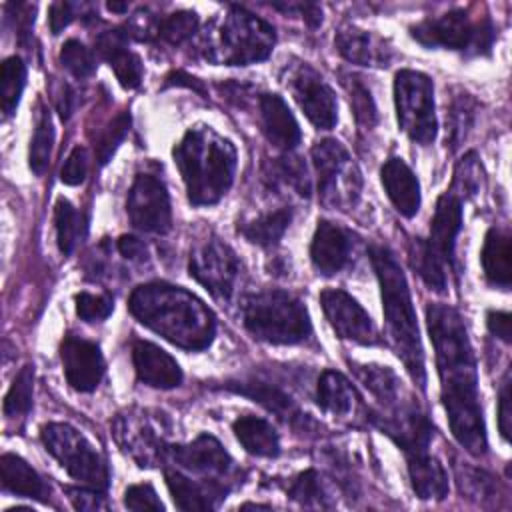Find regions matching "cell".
<instances>
[{"label":"cell","mask_w":512,"mask_h":512,"mask_svg":"<svg viewBox=\"0 0 512 512\" xmlns=\"http://www.w3.org/2000/svg\"><path fill=\"white\" fill-rule=\"evenodd\" d=\"M128 310L140 324L184 350H204L216 336L214 312L192 292L168 282L136 286Z\"/></svg>","instance_id":"obj_2"},{"label":"cell","mask_w":512,"mask_h":512,"mask_svg":"<svg viewBox=\"0 0 512 512\" xmlns=\"http://www.w3.org/2000/svg\"><path fill=\"white\" fill-rule=\"evenodd\" d=\"M106 6H108V10H112V12H126V10H128V6L122 4V2H108Z\"/></svg>","instance_id":"obj_57"},{"label":"cell","mask_w":512,"mask_h":512,"mask_svg":"<svg viewBox=\"0 0 512 512\" xmlns=\"http://www.w3.org/2000/svg\"><path fill=\"white\" fill-rule=\"evenodd\" d=\"M486 326L488 330L498 336L500 340H504L506 344L512 342V318L508 312L502 310H490L486 314Z\"/></svg>","instance_id":"obj_51"},{"label":"cell","mask_w":512,"mask_h":512,"mask_svg":"<svg viewBox=\"0 0 512 512\" xmlns=\"http://www.w3.org/2000/svg\"><path fill=\"white\" fill-rule=\"evenodd\" d=\"M288 496L302 506H318V508L328 506V496H326V490H324L316 470L300 472L294 478V482L290 484Z\"/></svg>","instance_id":"obj_42"},{"label":"cell","mask_w":512,"mask_h":512,"mask_svg":"<svg viewBox=\"0 0 512 512\" xmlns=\"http://www.w3.org/2000/svg\"><path fill=\"white\" fill-rule=\"evenodd\" d=\"M274 42V28L266 20L240 6H232L220 26L218 46L206 50V58L228 66H248L266 60Z\"/></svg>","instance_id":"obj_7"},{"label":"cell","mask_w":512,"mask_h":512,"mask_svg":"<svg viewBox=\"0 0 512 512\" xmlns=\"http://www.w3.org/2000/svg\"><path fill=\"white\" fill-rule=\"evenodd\" d=\"M356 378L364 384V388L380 402V412H392L408 402H412L410 396L404 394L400 378L394 374L392 368L380 366V364H356L350 362Z\"/></svg>","instance_id":"obj_23"},{"label":"cell","mask_w":512,"mask_h":512,"mask_svg":"<svg viewBox=\"0 0 512 512\" xmlns=\"http://www.w3.org/2000/svg\"><path fill=\"white\" fill-rule=\"evenodd\" d=\"M334 44H336L338 54L352 64L388 66L390 50L384 48V44L366 30H360L354 26H344L338 30Z\"/></svg>","instance_id":"obj_25"},{"label":"cell","mask_w":512,"mask_h":512,"mask_svg":"<svg viewBox=\"0 0 512 512\" xmlns=\"http://www.w3.org/2000/svg\"><path fill=\"white\" fill-rule=\"evenodd\" d=\"M198 14L196 12H190V10H178L166 18H162L156 26V34L172 44V46H178L182 42H186L188 38L194 36V32L198 30Z\"/></svg>","instance_id":"obj_41"},{"label":"cell","mask_w":512,"mask_h":512,"mask_svg":"<svg viewBox=\"0 0 512 512\" xmlns=\"http://www.w3.org/2000/svg\"><path fill=\"white\" fill-rule=\"evenodd\" d=\"M32 392H34V366L26 364L16 374L4 398V414L8 418L26 416L32 408Z\"/></svg>","instance_id":"obj_40"},{"label":"cell","mask_w":512,"mask_h":512,"mask_svg":"<svg viewBox=\"0 0 512 512\" xmlns=\"http://www.w3.org/2000/svg\"><path fill=\"white\" fill-rule=\"evenodd\" d=\"M292 222V210L290 208H278L274 212H266L250 222H244L238 226V232L252 244L270 248L278 244V240L284 236Z\"/></svg>","instance_id":"obj_32"},{"label":"cell","mask_w":512,"mask_h":512,"mask_svg":"<svg viewBox=\"0 0 512 512\" xmlns=\"http://www.w3.org/2000/svg\"><path fill=\"white\" fill-rule=\"evenodd\" d=\"M60 360L64 376L74 390L92 392L102 382L106 364L96 342L68 334L60 346Z\"/></svg>","instance_id":"obj_16"},{"label":"cell","mask_w":512,"mask_h":512,"mask_svg":"<svg viewBox=\"0 0 512 512\" xmlns=\"http://www.w3.org/2000/svg\"><path fill=\"white\" fill-rule=\"evenodd\" d=\"M226 388L236 392V394H242V396H248L250 400L258 402L260 406H264L266 410L274 412L278 418L286 420V422H308V416L302 414L294 400L284 392L280 390L278 386L274 384H268L264 380H256V378H248V380H232V382H226Z\"/></svg>","instance_id":"obj_24"},{"label":"cell","mask_w":512,"mask_h":512,"mask_svg":"<svg viewBox=\"0 0 512 512\" xmlns=\"http://www.w3.org/2000/svg\"><path fill=\"white\" fill-rule=\"evenodd\" d=\"M380 180L390 202L402 216L412 218L420 210V182L402 158H388L380 168Z\"/></svg>","instance_id":"obj_22"},{"label":"cell","mask_w":512,"mask_h":512,"mask_svg":"<svg viewBox=\"0 0 512 512\" xmlns=\"http://www.w3.org/2000/svg\"><path fill=\"white\" fill-rule=\"evenodd\" d=\"M170 86H186V88L196 90V92H198V94H202V96L206 94V90H204L202 82H200L198 78H194V76H190V74L182 72V70H176V72H172V74H168V76H166L164 88H170Z\"/></svg>","instance_id":"obj_54"},{"label":"cell","mask_w":512,"mask_h":512,"mask_svg":"<svg viewBox=\"0 0 512 512\" xmlns=\"http://www.w3.org/2000/svg\"><path fill=\"white\" fill-rule=\"evenodd\" d=\"M274 174L280 182L292 186L300 196H310V180H308V170L298 156L284 154L278 158L274 164Z\"/></svg>","instance_id":"obj_45"},{"label":"cell","mask_w":512,"mask_h":512,"mask_svg":"<svg viewBox=\"0 0 512 512\" xmlns=\"http://www.w3.org/2000/svg\"><path fill=\"white\" fill-rule=\"evenodd\" d=\"M370 262L374 266L376 278L380 282L384 318L388 328L390 344L396 356L404 362L412 380L424 388L426 370H424V350L420 342L416 312L410 298V288L402 272L400 262L394 252L382 244H372L368 248Z\"/></svg>","instance_id":"obj_4"},{"label":"cell","mask_w":512,"mask_h":512,"mask_svg":"<svg viewBox=\"0 0 512 512\" xmlns=\"http://www.w3.org/2000/svg\"><path fill=\"white\" fill-rule=\"evenodd\" d=\"M188 270L216 300H230L240 276V260L226 242L212 236L192 250Z\"/></svg>","instance_id":"obj_10"},{"label":"cell","mask_w":512,"mask_h":512,"mask_svg":"<svg viewBox=\"0 0 512 512\" xmlns=\"http://www.w3.org/2000/svg\"><path fill=\"white\" fill-rule=\"evenodd\" d=\"M342 84L348 92L350 106H352L358 126L372 128L378 122V110H376L374 98H372L370 90L366 88V84L362 82V78L356 74H342Z\"/></svg>","instance_id":"obj_38"},{"label":"cell","mask_w":512,"mask_h":512,"mask_svg":"<svg viewBox=\"0 0 512 512\" xmlns=\"http://www.w3.org/2000/svg\"><path fill=\"white\" fill-rule=\"evenodd\" d=\"M40 438L44 448L76 482L96 490L108 488V468L104 458L74 426L64 422L44 424Z\"/></svg>","instance_id":"obj_8"},{"label":"cell","mask_w":512,"mask_h":512,"mask_svg":"<svg viewBox=\"0 0 512 512\" xmlns=\"http://www.w3.org/2000/svg\"><path fill=\"white\" fill-rule=\"evenodd\" d=\"M86 170H88V162H86V152L82 146L72 148L70 156L66 158L62 170H60V180L68 186H78L84 182L86 178Z\"/></svg>","instance_id":"obj_48"},{"label":"cell","mask_w":512,"mask_h":512,"mask_svg":"<svg viewBox=\"0 0 512 512\" xmlns=\"http://www.w3.org/2000/svg\"><path fill=\"white\" fill-rule=\"evenodd\" d=\"M172 156L194 206L216 204L232 186L236 148L214 128L204 124L188 128Z\"/></svg>","instance_id":"obj_3"},{"label":"cell","mask_w":512,"mask_h":512,"mask_svg":"<svg viewBox=\"0 0 512 512\" xmlns=\"http://www.w3.org/2000/svg\"><path fill=\"white\" fill-rule=\"evenodd\" d=\"M408 254H410V264L412 268L420 274V278L424 280V284L442 294L446 292V286H448V278H446V262L440 260L426 244L424 238H414L410 242V248H408Z\"/></svg>","instance_id":"obj_33"},{"label":"cell","mask_w":512,"mask_h":512,"mask_svg":"<svg viewBox=\"0 0 512 512\" xmlns=\"http://www.w3.org/2000/svg\"><path fill=\"white\" fill-rule=\"evenodd\" d=\"M406 460L410 484L418 498L442 500L448 494V474L444 466L428 454V450L406 454Z\"/></svg>","instance_id":"obj_28"},{"label":"cell","mask_w":512,"mask_h":512,"mask_svg":"<svg viewBox=\"0 0 512 512\" xmlns=\"http://www.w3.org/2000/svg\"><path fill=\"white\" fill-rule=\"evenodd\" d=\"M512 382H510V372H506L500 388V400H498V426L500 432L506 440H510V430H512Z\"/></svg>","instance_id":"obj_50"},{"label":"cell","mask_w":512,"mask_h":512,"mask_svg":"<svg viewBox=\"0 0 512 512\" xmlns=\"http://www.w3.org/2000/svg\"><path fill=\"white\" fill-rule=\"evenodd\" d=\"M118 252L130 260V262H144L146 256H148V250H146V244L136 238V236H128V234H122L118 238Z\"/></svg>","instance_id":"obj_53"},{"label":"cell","mask_w":512,"mask_h":512,"mask_svg":"<svg viewBox=\"0 0 512 512\" xmlns=\"http://www.w3.org/2000/svg\"><path fill=\"white\" fill-rule=\"evenodd\" d=\"M52 144H54L52 118H50V112L40 104L34 134H32V140H30V152H28V164H30V170L36 176L44 174V170L48 168L50 154H52Z\"/></svg>","instance_id":"obj_36"},{"label":"cell","mask_w":512,"mask_h":512,"mask_svg":"<svg viewBox=\"0 0 512 512\" xmlns=\"http://www.w3.org/2000/svg\"><path fill=\"white\" fill-rule=\"evenodd\" d=\"M68 492V498L72 502V506L76 510H82V512H96V510H106V500L104 496L100 494L102 490H96V488H66Z\"/></svg>","instance_id":"obj_49"},{"label":"cell","mask_w":512,"mask_h":512,"mask_svg":"<svg viewBox=\"0 0 512 512\" xmlns=\"http://www.w3.org/2000/svg\"><path fill=\"white\" fill-rule=\"evenodd\" d=\"M130 122H132L130 112H128V110H122L120 114H116V116L104 126V130H102L98 142L94 144V148H96V158H98V162H100L102 166L112 158V154L116 152V148L120 146V142L124 140V136L128 134Z\"/></svg>","instance_id":"obj_43"},{"label":"cell","mask_w":512,"mask_h":512,"mask_svg":"<svg viewBox=\"0 0 512 512\" xmlns=\"http://www.w3.org/2000/svg\"><path fill=\"white\" fill-rule=\"evenodd\" d=\"M350 254H352L350 234L334 222L320 220L310 246V258L314 268L322 276H332L350 262Z\"/></svg>","instance_id":"obj_18"},{"label":"cell","mask_w":512,"mask_h":512,"mask_svg":"<svg viewBox=\"0 0 512 512\" xmlns=\"http://www.w3.org/2000/svg\"><path fill=\"white\" fill-rule=\"evenodd\" d=\"M260 122L262 132L272 146L290 152L300 144V126L288 104L278 94L260 96Z\"/></svg>","instance_id":"obj_20"},{"label":"cell","mask_w":512,"mask_h":512,"mask_svg":"<svg viewBox=\"0 0 512 512\" xmlns=\"http://www.w3.org/2000/svg\"><path fill=\"white\" fill-rule=\"evenodd\" d=\"M410 36L426 48H446L466 56H488L496 32L488 16L472 18L464 8H454L442 16L414 24Z\"/></svg>","instance_id":"obj_6"},{"label":"cell","mask_w":512,"mask_h":512,"mask_svg":"<svg viewBox=\"0 0 512 512\" xmlns=\"http://www.w3.org/2000/svg\"><path fill=\"white\" fill-rule=\"evenodd\" d=\"M474 110L476 102L468 92H458L450 98L446 108V146L450 150H456L466 138L474 122Z\"/></svg>","instance_id":"obj_34"},{"label":"cell","mask_w":512,"mask_h":512,"mask_svg":"<svg viewBox=\"0 0 512 512\" xmlns=\"http://www.w3.org/2000/svg\"><path fill=\"white\" fill-rule=\"evenodd\" d=\"M112 308H114V300L108 294H90V292L76 294V314L84 322H100L110 316Z\"/></svg>","instance_id":"obj_46"},{"label":"cell","mask_w":512,"mask_h":512,"mask_svg":"<svg viewBox=\"0 0 512 512\" xmlns=\"http://www.w3.org/2000/svg\"><path fill=\"white\" fill-rule=\"evenodd\" d=\"M74 18V4L70 2H54L50 6V12H48V22H50V30L52 34H60Z\"/></svg>","instance_id":"obj_52"},{"label":"cell","mask_w":512,"mask_h":512,"mask_svg":"<svg viewBox=\"0 0 512 512\" xmlns=\"http://www.w3.org/2000/svg\"><path fill=\"white\" fill-rule=\"evenodd\" d=\"M126 212L134 228L166 234L172 226V210L164 182L152 174H138L126 198Z\"/></svg>","instance_id":"obj_11"},{"label":"cell","mask_w":512,"mask_h":512,"mask_svg":"<svg viewBox=\"0 0 512 512\" xmlns=\"http://www.w3.org/2000/svg\"><path fill=\"white\" fill-rule=\"evenodd\" d=\"M290 90L306 118L320 130H330L338 120V104L332 88L308 64L290 74Z\"/></svg>","instance_id":"obj_14"},{"label":"cell","mask_w":512,"mask_h":512,"mask_svg":"<svg viewBox=\"0 0 512 512\" xmlns=\"http://www.w3.org/2000/svg\"><path fill=\"white\" fill-rule=\"evenodd\" d=\"M232 430L246 452L264 458H274L280 454V436L268 420L246 414L234 420Z\"/></svg>","instance_id":"obj_30"},{"label":"cell","mask_w":512,"mask_h":512,"mask_svg":"<svg viewBox=\"0 0 512 512\" xmlns=\"http://www.w3.org/2000/svg\"><path fill=\"white\" fill-rule=\"evenodd\" d=\"M512 250H510V232L492 226L486 232L482 246V268L486 280L502 290L510 288L512 282Z\"/></svg>","instance_id":"obj_26"},{"label":"cell","mask_w":512,"mask_h":512,"mask_svg":"<svg viewBox=\"0 0 512 512\" xmlns=\"http://www.w3.org/2000/svg\"><path fill=\"white\" fill-rule=\"evenodd\" d=\"M394 102L400 128L416 144H430L436 138L434 86L418 70H400L394 76Z\"/></svg>","instance_id":"obj_9"},{"label":"cell","mask_w":512,"mask_h":512,"mask_svg":"<svg viewBox=\"0 0 512 512\" xmlns=\"http://www.w3.org/2000/svg\"><path fill=\"white\" fill-rule=\"evenodd\" d=\"M312 162L318 174V190L322 194V200L326 204H340L342 192L340 184H346V188L352 194H358L354 180H358V174L352 176V160L348 150L334 138H324L312 146Z\"/></svg>","instance_id":"obj_15"},{"label":"cell","mask_w":512,"mask_h":512,"mask_svg":"<svg viewBox=\"0 0 512 512\" xmlns=\"http://www.w3.org/2000/svg\"><path fill=\"white\" fill-rule=\"evenodd\" d=\"M354 388L336 370H324L316 388V402L322 410L334 416H346L354 406Z\"/></svg>","instance_id":"obj_31"},{"label":"cell","mask_w":512,"mask_h":512,"mask_svg":"<svg viewBox=\"0 0 512 512\" xmlns=\"http://www.w3.org/2000/svg\"><path fill=\"white\" fill-rule=\"evenodd\" d=\"M294 8L300 12L302 20H304L310 28H316V26L322 24V8H320L318 4L304 2V4H296Z\"/></svg>","instance_id":"obj_56"},{"label":"cell","mask_w":512,"mask_h":512,"mask_svg":"<svg viewBox=\"0 0 512 512\" xmlns=\"http://www.w3.org/2000/svg\"><path fill=\"white\" fill-rule=\"evenodd\" d=\"M60 62L78 80L92 76L96 70V60H94L92 52L80 40H74V38H70L62 44Z\"/></svg>","instance_id":"obj_44"},{"label":"cell","mask_w":512,"mask_h":512,"mask_svg":"<svg viewBox=\"0 0 512 512\" xmlns=\"http://www.w3.org/2000/svg\"><path fill=\"white\" fill-rule=\"evenodd\" d=\"M96 52L110 64L118 82L124 88H136L142 82L144 66L138 54L128 48V34L122 30H108L96 38Z\"/></svg>","instance_id":"obj_21"},{"label":"cell","mask_w":512,"mask_h":512,"mask_svg":"<svg viewBox=\"0 0 512 512\" xmlns=\"http://www.w3.org/2000/svg\"><path fill=\"white\" fill-rule=\"evenodd\" d=\"M26 84V66L18 56H10L0 66V106L2 116L10 118L20 102Z\"/></svg>","instance_id":"obj_35"},{"label":"cell","mask_w":512,"mask_h":512,"mask_svg":"<svg viewBox=\"0 0 512 512\" xmlns=\"http://www.w3.org/2000/svg\"><path fill=\"white\" fill-rule=\"evenodd\" d=\"M0 470H2V486L4 490L34 498L40 502L48 500V488L44 480L38 476V472L20 456L16 454H2L0 458Z\"/></svg>","instance_id":"obj_29"},{"label":"cell","mask_w":512,"mask_h":512,"mask_svg":"<svg viewBox=\"0 0 512 512\" xmlns=\"http://www.w3.org/2000/svg\"><path fill=\"white\" fill-rule=\"evenodd\" d=\"M164 478H166V486L172 494V500L176 504V508L180 510H212L216 506V500L226 498V490L212 486L208 482L200 484L190 480L188 476H184L178 470L166 468L164 470Z\"/></svg>","instance_id":"obj_27"},{"label":"cell","mask_w":512,"mask_h":512,"mask_svg":"<svg viewBox=\"0 0 512 512\" xmlns=\"http://www.w3.org/2000/svg\"><path fill=\"white\" fill-rule=\"evenodd\" d=\"M320 304L332 330L340 338L362 346H374L380 342L372 318L348 292L340 288H326L320 294Z\"/></svg>","instance_id":"obj_13"},{"label":"cell","mask_w":512,"mask_h":512,"mask_svg":"<svg viewBox=\"0 0 512 512\" xmlns=\"http://www.w3.org/2000/svg\"><path fill=\"white\" fill-rule=\"evenodd\" d=\"M54 224H56V240H58L60 252L72 254L80 236L84 234V218L68 200L58 198L54 206Z\"/></svg>","instance_id":"obj_37"},{"label":"cell","mask_w":512,"mask_h":512,"mask_svg":"<svg viewBox=\"0 0 512 512\" xmlns=\"http://www.w3.org/2000/svg\"><path fill=\"white\" fill-rule=\"evenodd\" d=\"M132 362L138 380L146 386L168 390L180 386L182 382V370L178 362L152 342L136 340L132 346Z\"/></svg>","instance_id":"obj_17"},{"label":"cell","mask_w":512,"mask_h":512,"mask_svg":"<svg viewBox=\"0 0 512 512\" xmlns=\"http://www.w3.org/2000/svg\"><path fill=\"white\" fill-rule=\"evenodd\" d=\"M482 180H484L482 164L478 160V154L474 150H470L458 160V164L454 168V180H452L450 194H454L460 200L472 198L480 192Z\"/></svg>","instance_id":"obj_39"},{"label":"cell","mask_w":512,"mask_h":512,"mask_svg":"<svg viewBox=\"0 0 512 512\" xmlns=\"http://www.w3.org/2000/svg\"><path fill=\"white\" fill-rule=\"evenodd\" d=\"M462 228V200L450 192H444L434 210V218L430 222V236L426 238L428 248L452 266L454 256V242Z\"/></svg>","instance_id":"obj_19"},{"label":"cell","mask_w":512,"mask_h":512,"mask_svg":"<svg viewBox=\"0 0 512 512\" xmlns=\"http://www.w3.org/2000/svg\"><path fill=\"white\" fill-rule=\"evenodd\" d=\"M426 324L436 350L442 402L450 430L466 452L484 456L488 440L466 324L460 312L448 304H428Z\"/></svg>","instance_id":"obj_1"},{"label":"cell","mask_w":512,"mask_h":512,"mask_svg":"<svg viewBox=\"0 0 512 512\" xmlns=\"http://www.w3.org/2000/svg\"><path fill=\"white\" fill-rule=\"evenodd\" d=\"M124 506L130 510H164V504L150 484L128 486L124 492Z\"/></svg>","instance_id":"obj_47"},{"label":"cell","mask_w":512,"mask_h":512,"mask_svg":"<svg viewBox=\"0 0 512 512\" xmlns=\"http://www.w3.org/2000/svg\"><path fill=\"white\" fill-rule=\"evenodd\" d=\"M56 108H58V114H60L62 120H68L72 116V112L76 108V96H74V90L70 86H62Z\"/></svg>","instance_id":"obj_55"},{"label":"cell","mask_w":512,"mask_h":512,"mask_svg":"<svg viewBox=\"0 0 512 512\" xmlns=\"http://www.w3.org/2000/svg\"><path fill=\"white\" fill-rule=\"evenodd\" d=\"M244 328L268 344H298L312 334L304 302L286 290H264L244 298Z\"/></svg>","instance_id":"obj_5"},{"label":"cell","mask_w":512,"mask_h":512,"mask_svg":"<svg viewBox=\"0 0 512 512\" xmlns=\"http://www.w3.org/2000/svg\"><path fill=\"white\" fill-rule=\"evenodd\" d=\"M164 458H170L184 470L204 476L206 482L230 490L224 478L234 470V462L224 446L210 434H200L188 444L164 446Z\"/></svg>","instance_id":"obj_12"}]
</instances>
